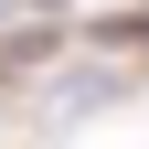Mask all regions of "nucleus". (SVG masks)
I'll list each match as a JSON object with an SVG mask.
<instances>
[{"mask_svg": "<svg viewBox=\"0 0 149 149\" xmlns=\"http://www.w3.org/2000/svg\"><path fill=\"white\" fill-rule=\"evenodd\" d=\"M117 96H128L117 64H64V74H53V107H64V117H107Z\"/></svg>", "mask_w": 149, "mask_h": 149, "instance_id": "obj_1", "label": "nucleus"}]
</instances>
